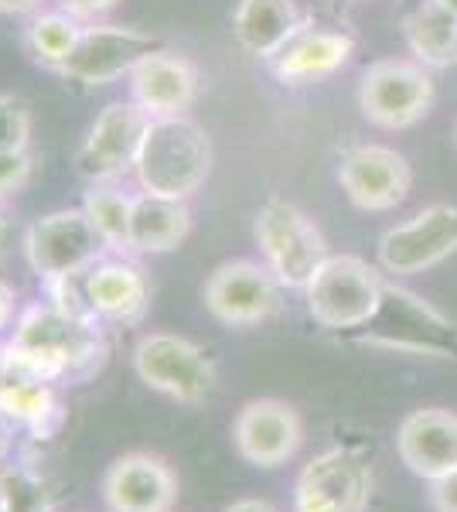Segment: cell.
Masks as SVG:
<instances>
[{
    "instance_id": "1",
    "label": "cell",
    "mask_w": 457,
    "mask_h": 512,
    "mask_svg": "<svg viewBox=\"0 0 457 512\" xmlns=\"http://www.w3.org/2000/svg\"><path fill=\"white\" fill-rule=\"evenodd\" d=\"M106 355L96 315H72L58 304H31L14 321V335L0 345V366L48 379H82L99 369Z\"/></svg>"
},
{
    "instance_id": "2",
    "label": "cell",
    "mask_w": 457,
    "mask_h": 512,
    "mask_svg": "<svg viewBox=\"0 0 457 512\" xmlns=\"http://www.w3.org/2000/svg\"><path fill=\"white\" fill-rule=\"evenodd\" d=\"M212 161V137L191 117H151L134 175L144 192L188 202L209 181Z\"/></svg>"
},
{
    "instance_id": "3",
    "label": "cell",
    "mask_w": 457,
    "mask_h": 512,
    "mask_svg": "<svg viewBox=\"0 0 457 512\" xmlns=\"http://www.w3.org/2000/svg\"><path fill=\"white\" fill-rule=\"evenodd\" d=\"M359 332L362 342L382 345V349L457 362V325L447 315H440L430 301H423L420 294L406 291V287H382L376 315L365 321Z\"/></svg>"
},
{
    "instance_id": "4",
    "label": "cell",
    "mask_w": 457,
    "mask_h": 512,
    "mask_svg": "<svg viewBox=\"0 0 457 512\" xmlns=\"http://www.w3.org/2000/svg\"><path fill=\"white\" fill-rule=\"evenodd\" d=\"M106 239L99 236L93 219L79 209L45 212L24 229V260L31 274H38L45 284H62L86 274L93 263L103 260Z\"/></svg>"
},
{
    "instance_id": "5",
    "label": "cell",
    "mask_w": 457,
    "mask_h": 512,
    "mask_svg": "<svg viewBox=\"0 0 457 512\" xmlns=\"http://www.w3.org/2000/svg\"><path fill=\"white\" fill-rule=\"evenodd\" d=\"M386 280L362 256H328L304 287L311 318L328 332H359L376 315Z\"/></svg>"
},
{
    "instance_id": "6",
    "label": "cell",
    "mask_w": 457,
    "mask_h": 512,
    "mask_svg": "<svg viewBox=\"0 0 457 512\" xmlns=\"http://www.w3.org/2000/svg\"><path fill=\"white\" fill-rule=\"evenodd\" d=\"M134 373L147 390L185 407L205 403L215 390L212 355L185 335L147 332L134 345Z\"/></svg>"
},
{
    "instance_id": "7",
    "label": "cell",
    "mask_w": 457,
    "mask_h": 512,
    "mask_svg": "<svg viewBox=\"0 0 457 512\" xmlns=\"http://www.w3.org/2000/svg\"><path fill=\"white\" fill-rule=\"evenodd\" d=\"M253 236L273 277L294 291H304L328 260V243H324L321 229L297 205L280 202V198H273L256 212Z\"/></svg>"
},
{
    "instance_id": "8",
    "label": "cell",
    "mask_w": 457,
    "mask_h": 512,
    "mask_svg": "<svg viewBox=\"0 0 457 512\" xmlns=\"http://www.w3.org/2000/svg\"><path fill=\"white\" fill-rule=\"evenodd\" d=\"M362 117L382 130H406L434 106V82L423 65L406 59H382L369 65L359 86Z\"/></svg>"
},
{
    "instance_id": "9",
    "label": "cell",
    "mask_w": 457,
    "mask_h": 512,
    "mask_svg": "<svg viewBox=\"0 0 457 512\" xmlns=\"http://www.w3.org/2000/svg\"><path fill=\"white\" fill-rule=\"evenodd\" d=\"M147 127H151V113L134 99L130 103H110L93 120L86 140L76 151V171L89 185H106V181H116L127 171H134Z\"/></svg>"
},
{
    "instance_id": "10",
    "label": "cell",
    "mask_w": 457,
    "mask_h": 512,
    "mask_svg": "<svg viewBox=\"0 0 457 512\" xmlns=\"http://www.w3.org/2000/svg\"><path fill=\"white\" fill-rule=\"evenodd\" d=\"M372 499V468L348 448L314 454L294 482V512H365Z\"/></svg>"
},
{
    "instance_id": "11",
    "label": "cell",
    "mask_w": 457,
    "mask_h": 512,
    "mask_svg": "<svg viewBox=\"0 0 457 512\" xmlns=\"http://www.w3.org/2000/svg\"><path fill=\"white\" fill-rule=\"evenodd\" d=\"M280 280L273 277L267 263L232 260L212 270L205 280L202 297L215 321L229 328H249L267 321L280 308Z\"/></svg>"
},
{
    "instance_id": "12",
    "label": "cell",
    "mask_w": 457,
    "mask_h": 512,
    "mask_svg": "<svg viewBox=\"0 0 457 512\" xmlns=\"http://www.w3.org/2000/svg\"><path fill=\"white\" fill-rule=\"evenodd\" d=\"M157 48L161 41L151 31L127 28V24H93V28H82L76 52L58 72L82 86H106V82L130 76Z\"/></svg>"
},
{
    "instance_id": "13",
    "label": "cell",
    "mask_w": 457,
    "mask_h": 512,
    "mask_svg": "<svg viewBox=\"0 0 457 512\" xmlns=\"http://www.w3.org/2000/svg\"><path fill=\"white\" fill-rule=\"evenodd\" d=\"M451 253H457V205H430L379 239L382 270L396 277L423 274Z\"/></svg>"
},
{
    "instance_id": "14",
    "label": "cell",
    "mask_w": 457,
    "mask_h": 512,
    "mask_svg": "<svg viewBox=\"0 0 457 512\" xmlns=\"http://www.w3.org/2000/svg\"><path fill=\"white\" fill-rule=\"evenodd\" d=\"M232 444L239 458L253 468H280L297 458L304 444V420L277 396L243 403V410L232 420Z\"/></svg>"
},
{
    "instance_id": "15",
    "label": "cell",
    "mask_w": 457,
    "mask_h": 512,
    "mask_svg": "<svg viewBox=\"0 0 457 512\" xmlns=\"http://www.w3.org/2000/svg\"><path fill=\"white\" fill-rule=\"evenodd\" d=\"M103 502L110 512H174L178 475L161 454H120L103 475Z\"/></svg>"
},
{
    "instance_id": "16",
    "label": "cell",
    "mask_w": 457,
    "mask_h": 512,
    "mask_svg": "<svg viewBox=\"0 0 457 512\" xmlns=\"http://www.w3.org/2000/svg\"><path fill=\"white\" fill-rule=\"evenodd\" d=\"M338 181L352 205L365 212H389L406 202L413 185V171L400 151L393 147H355L338 164Z\"/></svg>"
},
{
    "instance_id": "17",
    "label": "cell",
    "mask_w": 457,
    "mask_h": 512,
    "mask_svg": "<svg viewBox=\"0 0 457 512\" xmlns=\"http://www.w3.org/2000/svg\"><path fill=\"white\" fill-rule=\"evenodd\" d=\"M396 454L423 482L457 472V414L444 407L413 410L396 431Z\"/></svg>"
},
{
    "instance_id": "18",
    "label": "cell",
    "mask_w": 457,
    "mask_h": 512,
    "mask_svg": "<svg viewBox=\"0 0 457 512\" xmlns=\"http://www.w3.org/2000/svg\"><path fill=\"white\" fill-rule=\"evenodd\" d=\"M134 103L144 106L151 117H178L198 96V72L185 55L157 48L130 72Z\"/></svg>"
},
{
    "instance_id": "19",
    "label": "cell",
    "mask_w": 457,
    "mask_h": 512,
    "mask_svg": "<svg viewBox=\"0 0 457 512\" xmlns=\"http://www.w3.org/2000/svg\"><path fill=\"white\" fill-rule=\"evenodd\" d=\"M82 297L103 321H137L147 308L144 270L130 260H99L82 274Z\"/></svg>"
},
{
    "instance_id": "20",
    "label": "cell",
    "mask_w": 457,
    "mask_h": 512,
    "mask_svg": "<svg viewBox=\"0 0 457 512\" xmlns=\"http://www.w3.org/2000/svg\"><path fill=\"white\" fill-rule=\"evenodd\" d=\"M355 41L345 31H314L301 28L294 38L270 59L273 76L284 82H311L338 72L352 59Z\"/></svg>"
},
{
    "instance_id": "21",
    "label": "cell",
    "mask_w": 457,
    "mask_h": 512,
    "mask_svg": "<svg viewBox=\"0 0 457 512\" xmlns=\"http://www.w3.org/2000/svg\"><path fill=\"white\" fill-rule=\"evenodd\" d=\"M301 28L304 18L294 0H239L232 14L236 41L260 59H273Z\"/></svg>"
},
{
    "instance_id": "22",
    "label": "cell",
    "mask_w": 457,
    "mask_h": 512,
    "mask_svg": "<svg viewBox=\"0 0 457 512\" xmlns=\"http://www.w3.org/2000/svg\"><path fill=\"white\" fill-rule=\"evenodd\" d=\"M191 233V212L181 198H164L140 192L130 209V236L127 250L134 253H171Z\"/></svg>"
},
{
    "instance_id": "23",
    "label": "cell",
    "mask_w": 457,
    "mask_h": 512,
    "mask_svg": "<svg viewBox=\"0 0 457 512\" xmlns=\"http://www.w3.org/2000/svg\"><path fill=\"white\" fill-rule=\"evenodd\" d=\"M0 410L24 431L52 434L62 424V403L48 379H35L0 366Z\"/></svg>"
},
{
    "instance_id": "24",
    "label": "cell",
    "mask_w": 457,
    "mask_h": 512,
    "mask_svg": "<svg viewBox=\"0 0 457 512\" xmlns=\"http://www.w3.org/2000/svg\"><path fill=\"white\" fill-rule=\"evenodd\" d=\"M406 41L410 52L430 69H447L457 65V14L440 7L437 0L413 7L406 14Z\"/></svg>"
},
{
    "instance_id": "25",
    "label": "cell",
    "mask_w": 457,
    "mask_h": 512,
    "mask_svg": "<svg viewBox=\"0 0 457 512\" xmlns=\"http://www.w3.org/2000/svg\"><path fill=\"white\" fill-rule=\"evenodd\" d=\"M79 38H82L79 18H72V14H65V11L35 14L28 24V31H24L28 52L35 55L41 65H48V69H55V72L62 69L72 52H76Z\"/></svg>"
},
{
    "instance_id": "26",
    "label": "cell",
    "mask_w": 457,
    "mask_h": 512,
    "mask_svg": "<svg viewBox=\"0 0 457 512\" xmlns=\"http://www.w3.org/2000/svg\"><path fill=\"white\" fill-rule=\"evenodd\" d=\"M130 209H134V195H127L123 188H116L113 181L106 185H93L82 198V212L93 219L99 236L106 239L110 250H127L130 236Z\"/></svg>"
},
{
    "instance_id": "27",
    "label": "cell",
    "mask_w": 457,
    "mask_h": 512,
    "mask_svg": "<svg viewBox=\"0 0 457 512\" xmlns=\"http://www.w3.org/2000/svg\"><path fill=\"white\" fill-rule=\"evenodd\" d=\"M0 512H55L45 475L24 461L0 468Z\"/></svg>"
},
{
    "instance_id": "28",
    "label": "cell",
    "mask_w": 457,
    "mask_h": 512,
    "mask_svg": "<svg viewBox=\"0 0 457 512\" xmlns=\"http://www.w3.org/2000/svg\"><path fill=\"white\" fill-rule=\"evenodd\" d=\"M31 144V117L21 99L0 93V154L28 151Z\"/></svg>"
},
{
    "instance_id": "29",
    "label": "cell",
    "mask_w": 457,
    "mask_h": 512,
    "mask_svg": "<svg viewBox=\"0 0 457 512\" xmlns=\"http://www.w3.org/2000/svg\"><path fill=\"white\" fill-rule=\"evenodd\" d=\"M31 175V154L28 151H11L0 154V198L14 195Z\"/></svg>"
},
{
    "instance_id": "30",
    "label": "cell",
    "mask_w": 457,
    "mask_h": 512,
    "mask_svg": "<svg viewBox=\"0 0 457 512\" xmlns=\"http://www.w3.org/2000/svg\"><path fill=\"white\" fill-rule=\"evenodd\" d=\"M430 506L434 512H457V472L430 482Z\"/></svg>"
},
{
    "instance_id": "31",
    "label": "cell",
    "mask_w": 457,
    "mask_h": 512,
    "mask_svg": "<svg viewBox=\"0 0 457 512\" xmlns=\"http://www.w3.org/2000/svg\"><path fill=\"white\" fill-rule=\"evenodd\" d=\"M120 0H58V11L72 14V18H99V14L113 11Z\"/></svg>"
},
{
    "instance_id": "32",
    "label": "cell",
    "mask_w": 457,
    "mask_h": 512,
    "mask_svg": "<svg viewBox=\"0 0 457 512\" xmlns=\"http://www.w3.org/2000/svg\"><path fill=\"white\" fill-rule=\"evenodd\" d=\"M14 301H18V297H14V287H7L4 280H0V335H4L14 321Z\"/></svg>"
},
{
    "instance_id": "33",
    "label": "cell",
    "mask_w": 457,
    "mask_h": 512,
    "mask_svg": "<svg viewBox=\"0 0 457 512\" xmlns=\"http://www.w3.org/2000/svg\"><path fill=\"white\" fill-rule=\"evenodd\" d=\"M14 437H18V424L0 410V461H7V454L14 448Z\"/></svg>"
},
{
    "instance_id": "34",
    "label": "cell",
    "mask_w": 457,
    "mask_h": 512,
    "mask_svg": "<svg viewBox=\"0 0 457 512\" xmlns=\"http://www.w3.org/2000/svg\"><path fill=\"white\" fill-rule=\"evenodd\" d=\"M222 512H280V509L267 499H236V502H229Z\"/></svg>"
},
{
    "instance_id": "35",
    "label": "cell",
    "mask_w": 457,
    "mask_h": 512,
    "mask_svg": "<svg viewBox=\"0 0 457 512\" xmlns=\"http://www.w3.org/2000/svg\"><path fill=\"white\" fill-rule=\"evenodd\" d=\"M41 7V0H0V14H35Z\"/></svg>"
},
{
    "instance_id": "36",
    "label": "cell",
    "mask_w": 457,
    "mask_h": 512,
    "mask_svg": "<svg viewBox=\"0 0 457 512\" xmlns=\"http://www.w3.org/2000/svg\"><path fill=\"white\" fill-rule=\"evenodd\" d=\"M7 239H11V226H7V219L0 216V253L7 250Z\"/></svg>"
},
{
    "instance_id": "37",
    "label": "cell",
    "mask_w": 457,
    "mask_h": 512,
    "mask_svg": "<svg viewBox=\"0 0 457 512\" xmlns=\"http://www.w3.org/2000/svg\"><path fill=\"white\" fill-rule=\"evenodd\" d=\"M437 4H440V7H447L451 14H457V0H437Z\"/></svg>"
}]
</instances>
